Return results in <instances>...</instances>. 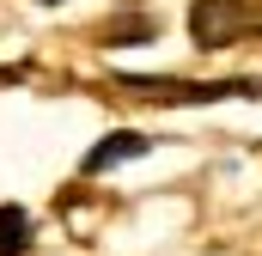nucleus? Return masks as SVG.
I'll return each mask as SVG.
<instances>
[{"label":"nucleus","mask_w":262,"mask_h":256,"mask_svg":"<svg viewBox=\"0 0 262 256\" xmlns=\"http://www.w3.org/2000/svg\"><path fill=\"white\" fill-rule=\"evenodd\" d=\"M116 86H128L140 98H165V104H220V98L256 92V86H238V79H159V73H116Z\"/></svg>","instance_id":"nucleus-1"},{"label":"nucleus","mask_w":262,"mask_h":256,"mask_svg":"<svg viewBox=\"0 0 262 256\" xmlns=\"http://www.w3.org/2000/svg\"><path fill=\"white\" fill-rule=\"evenodd\" d=\"M238 31H244V6L238 0H195L189 6V37L201 49H226Z\"/></svg>","instance_id":"nucleus-2"},{"label":"nucleus","mask_w":262,"mask_h":256,"mask_svg":"<svg viewBox=\"0 0 262 256\" xmlns=\"http://www.w3.org/2000/svg\"><path fill=\"white\" fill-rule=\"evenodd\" d=\"M146 146H152V140H146L140 128H116V134H104V140H98V146H92V153L79 159V171H85V177H98V171H116V165L140 159Z\"/></svg>","instance_id":"nucleus-3"},{"label":"nucleus","mask_w":262,"mask_h":256,"mask_svg":"<svg viewBox=\"0 0 262 256\" xmlns=\"http://www.w3.org/2000/svg\"><path fill=\"white\" fill-rule=\"evenodd\" d=\"M25 244H31V214L0 207V256H25Z\"/></svg>","instance_id":"nucleus-4"},{"label":"nucleus","mask_w":262,"mask_h":256,"mask_svg":"<svg viewBox=\"0 0 262 256\" xmlns=\"http://www.w3.org/2000/svg\"><path fill=\"white\" fill-rule=\"evenodd\" d=\"M110 37H116V43H146V37H152V25H146V18H134V25H116Z\"/></svg>","instance_id":"nucleus-5"},{"label":"nucleus","mask_w":262,"mask_h":256,"mask_svg":"<svg viewBox=\"0 0 262 256\" xmlns=\"http://www.w3.org/2000/svg\"><path fill=\"white\" fill-rule=\"evenodd\" d=\"M43 6H61V0H43Z\"/></svg>","instance_id":"nucleus-6"}]
</instances>
